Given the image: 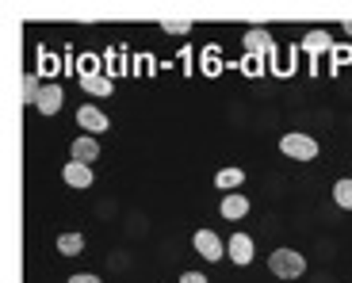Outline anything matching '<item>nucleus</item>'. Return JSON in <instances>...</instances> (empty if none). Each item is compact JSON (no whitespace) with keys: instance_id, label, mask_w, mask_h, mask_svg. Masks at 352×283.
I'll return each mask as SVG.
<instances>
[{"instance_id":"obj_1","label":"nucleus","mask_w":352,"mask_h":283,"mask_svg":"<svg viewBox=\"0 0 352 283\" xmlns=\"http://www.w3.org/2000/svg\"><path fill=\"white\" fill-rule=\"evenodd\" d=\"M280 153L291 161H314L318 157V138H310V134H302V131H287L280 138Z\"/></svg>"},{"instance_id":"obj_2","label":"nucleus","mask_w":352,"mask_h":283,"mask_svg":"<svg viewBox=\"0 0 352 283\" xmlns=\"http://www.w3.org/2000/svg\"><path fill=\"white\" fill-rule=\"evenodd\" d=\"M268 268H272V275H280V280H299V275L307 272V260H302V253H295V249H276L272 257H268Z\"/></svg>"},{"instance_id":"obj_3","label":"nucleus","mask_w":352,"mask_h":283,"mask_svg":"<svg viewBox=\"0 0 352 283\" xmlns=\"http://www.w3.org/2000/svg\"><path fill=\"white\" fill-rule=\"evenodd\" d=\"M192 245H195V253H199L203 260H222V238L214 230H195V238H192Z\"/></svg>"},{"instance_id":"obj_4","label":"nucleus","mask_w":352,"mask_h":283,"mask_svg":"<svg viewBox=\"0 0 352 283\" xmlns=\"http://www.w3.org/2000/svg\"><path fill=\"white\" fill-rule=\"evenodd\" d=\"M245 50L253 54V58H272L276 43H272V35H268L264 27H253V31H245Z\"/></svg>"},{"instance_id":"obj_5","label":"nucleus","mask_w":352,"mask_h":283,"mask_svg":"<svg viewBox=\"0 0 352 283\" xmlns=\"http://www.w3.org/2000/svg\"><path fill=\"white\" fill-rule=\"evenodd\" d=\"M77 123H80V131H88L92 138H96V134H104L107 126H111L104 111H100V107H92V104H85V107L77 111Z\"/></svg>"},{"instance_id":"obj_6","label":"nucleus","mask_w":352,"mask_h":283,"mask_svg":"<svg viewBox=\"0 0 352 283\" xmlns=\"http://www.w3.org/2000/svg\"><path fill=\"white\" fill-rule=\"evenodd\" d=\"M96 157H100V142L92 138V134H85V138H73V146H69V161H80V165H92Z\"/></svg>"},{"instance_id":"obj_7","label":"nucleus","mask_w":352,"mask_h":283,"mask_svg":"<svg viewBox=\"0 0 352 283\" xmlns=\"http://www.w3.org/2000/svg\"><path fill=\"white\" fill-rule=\"evenodd\" d=\"M219 211H222V218H226V222H238V218H245V214H249V199L241 192H226V195H222Z\"/></svg>"},{"instance_id":"obj_8","label":"nucleus","mask_w":352,"mask_h":283,"mask_svg":"<svg viewBox=\"0 0 352 283\" xmlns=\"http://www.w3.org/2000/svg\"><path fill=\"white\" fill-rule=\"evenodd\" d=\"M62 177L69 188H92V165H80V161H69L62 168Z\"/></svg>"},{"instance_id":"obj_9","label":"nucleus","mask_w":352,"mask_h":283,"mask_svg":"<svg viewBox=\"0 0 352 283\" xmlns=\"http://www.w3.org/2000/svg\"><path fill=\"white\" fill-rule=\"evenodd\" d=\"M226 249H230V260H234V264H249V260H253V238H249V234H234Z\"/></svg>"},{"instance_id":"obj_10","label":"nucleus","mask_w":352,"mask_h":283,"mask_svg":"<svg viewBox=\"0 0 352 283\" xmlns=\"http://www.w3.org/2000/svg\"><path fill=\"white\" fill-rule=\"evenodd\" d=\"M62 89H58V84H43V96H38V111H43V115H58V111H62Z\"/></svg>"},{"instance_id":"obj_11","label":"nucleus","mask_w":352,"mask_h":283,"mask_svg":"<svg viewBox=\"0 0 352 283\" xmlns=\"http://www.w3.org/2000/svg\"><path fill=\"white\" fill-rule=\"evenodd\" d=\"M80 89L88 96H111V77H104V73H85L80 77Z\"/></svg>"},{"instance_id":"obj_12","label":"nucleus","mask_w":352,"mask_h":283,"mask_svg":"<svg viewBox=\"0 0 352 283\" xmlns=\"http://www.w3.org/2000/svg\"><path fill=\"white\" fill-rule=\"evenodd\" d=\"M302 50L314 54V58H318V54H329V50H333V38H329L326 31H310V35L302 38Z\"/></svg>"},{"instance_id":"obj_13","label":"nucleus","mask_w":352,"mask_h":283,"mask_svg":"<svg viewBox=\"0 0 352 283\" xmlns=\"http://www.w3.org/2000/svg\"><path fill=\"white\" fill-rule=\"evenodd\" d=\"M80 249H85V238H80V234H62V238H58V253H65V257H77Z\"/></svg>"},{"instance_id":"obj_14","label":"nucleus","mask_w":352,"mask_h":283,"mask_svg":"<svg viewBox=\"0 0 352 283\" xmlns=\"http://www.w3.org/2000/svg\"><path fill=\"white\" fill-rule=\"evenodd\" d=\"M333 203L344 207V211H352V180H337L333 184Z\"/></svg>"},{"instance_id":"obj_15","label":"nucleus","mask_w":352,"mask_h":283,"mask_svg":"<svg viewBox=\"0 0 352 283\" xmlns=\"http://www.w3.org/2000/svg\"><path fill=\"white\" fill-rule=\"evenodd\" d=\"M241 180H245V172H241V168H222L219 177H214V184L226 192V188H241Z\"/></svg>"},{"instance_id":"obj_16","label":"nucleus","mask_w":352,"mask_h":283,"mask_svg":"<svg viewBox=\"0 0 352 283\" xmlns=\"http://www.w3.org/2000/svg\"><path fill=\"white\" fill-rule=\"evenodd\" d=\"M38 96H43V89H38V73H27L23 77V104L38 107Z\"/></svg>"},{"instance_id":"obj_17","label":"nucleus","mask_w":352,"mask_h":283,"mask_svg":"<svg viewBox=\"0 0 352 283\" xmlns=\"http://www.w3.org/2000/svg\"><path fill=\"white\" fill-rule=\"evenodd\" d=\"M161 27H165L168 35H188V31H192V19H184V16H165V19H161Z\"/></svg>"},{"instance_id":"obj_18","label":"nucleus","mask_w":352,"mask_h":283,"mask_svg":"<svg viewBox=\"0 0 352 283\" xmlns=\"http://www.w3.org/2000/svg\"><path fill=\"white\" fill-rule=\"evenodd\" d=\"M241 73H245V77H261V73H264V58H253V54H249L245 62H241Z\"/></svg>"},{"instance_id":"obj_19","label":"nucleus","mask_w":352,"mask_h":283,"mask_svg":"<svg viewBox=\"0 0 352 283\" xmlns=\"http://www.w3.org/2000/svg\"><path fill=\"white\" fill-rule=\"evenodd\" d=\"M333 62L337 65H352V46H333Z\"/></svg>"},{"instance_id":"obj_20","label":"nucleus","mask_w":352,"mask_h":283,"mask_svg":"<svg viewBox=\"0 0 352 283\" xmlns=\"http://www.w3.org/2000/svg\"><path fill=\"white\" fill-rule=\"evenodd\" d=\"M203 62H207V77H214V73H219V50H207V58H203Z\"/></svg>"},{"instance_id":"obj_21","label":"nucleus","mask_w":352,"mask_h":283,"mask_svg":"<svg viewBox=\"0 0 352 283\" xmlns=\"http://www.w3.org/2000/svg\"><path fill=\"white\" fill-rule=\"evenodd\" d=\"M180 283H207V275H203V272H184V275H180Z\"/></svg>"},{"instance_id":"obj_22","label":"nucleus","mask_w":352,"mask_h":283,"mask_svg":"<svg viewBox=\"0 0 352 283\" xmlns=\"http://www.w3.org/2000/svg\"><path fill=\"white\" fill-rule=\"evenodd\" d=\"M69 283H100L92 272H77V275H69Z\"/></svg>"},{"instance_id":"obj_23","label":"nucleus","mask_w":352,"mask_h":283,"mask_svg":"<svg viewBox=\"0 0 352 283\" xmlns=\"http://www.w3.org/2000/svg\"><path fill=\"white\" fill-rule=\"evenodd\" d=\"M43 73H62L58 65H54V58H50V54H43Z\"/></svg>"},{"instance_id":"obj_24","label":"nucleus","mask_w":352,"mask_h":283,"mask_svg":"<svg viewBox=\"0 0 352 283\" xmlns=\"http://www.w3.org/2000/svg\"><path fill=\"white\" fill-rule=\"evenodd\" d=\"M344 31H349V35H352V19H344Z\"/></svg>"}]
</instances>
